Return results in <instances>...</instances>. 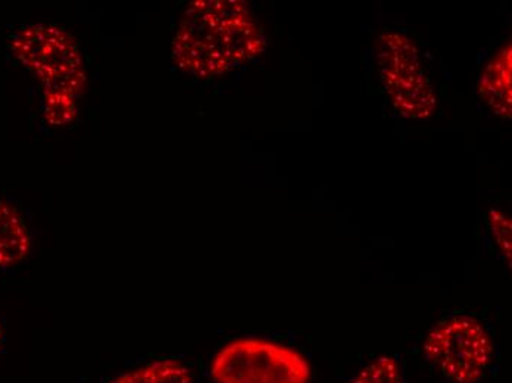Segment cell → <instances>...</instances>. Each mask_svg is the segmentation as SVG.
<instances>
[{
  "instance_id": "cell-1",
  "label": "cell",
  "mask_w": 512,
  "mask_h": 383,
  "mask_svg": "<svg viewBox=\"0 0 512 383\" xmlns=\"http://www.w3.org/2000/svg\"><path fill=\"white\" fill-rule=\"evenodd\" d=\"M265 42L248 3L196 0L181 15L171 58L189 76L212 79L261 55Z\"/></svg>"
},
{
  "instance_id": "cell-2",
  "label": "cell",
  "mask_w": 512,
  "mask_h": 383,
  "mask_svg": "<svg viewBox=\"0 0 512 383\" xmlns=\"http://www.w3.org/2000/svg\"><path fill=\"white\" fill-rule=\"evenodd\" d=\"M12 58L42 83L46 92L81 98L86 68L80 46L70 31L53 24H26L8 37Z\"/></svg>"
},
{
  "instance_id": "cell-3",
  "label": "cell",
  "mask_w": 512,
  "mask_h": 383,
  "mask_svg": "<svg viewBox=\"0 0 512 383\" xmlns=\"http://www.w3.org/2000/svg\"><path fill=\"white\" fill-rule=\"evenodd\" d=\"M427 363L454 383H479L495 361V344L486 326L467 314L446 317L427 333Z\"/></svg>"
},
{
  "instance_id": "cell-4",
  "label": "cell",
  "mask_w": 512,
  "mask_h": 383,
  "mask_svg": "<svg viewBox=\"0 0 512 383\" xmlns=\"http://www.w3.org/2000/svg\"><path fill=\"white\" fill-rule=\"evenodd\" d=\"M376 67L390 104L401 117L427 120L435 114L436 92L410 37L383 31L376 42Z\"/></svg>"
},
{
  "instance_id": "cell-5",
  "label": "cell",
  "mask_w": 512,
  "mask_h": 383,
  "mask_svg": "<svg viewBox=\"0 0 512 383\" xmlns=\"http://www.w3.org/2000/svg\"><path fill=\"white\" fill-rule=\"evenodd\" d=\"M215 383H309L311 364L295 348L264 338H240L218 351L209 369Z\"/></svg>"
},
{
  "instance_id": "cell-6",
  "label": "cell",
  "mask_w": 512,
  "mask_h": 383,
  "mask_svg": "<svg viewBox=\"0 0 512 383\" xmlns=\"http://www.w3.org/2000/svg\"><path fill=\"white\" fill-rule=\"evenodd\" d=\"M512 46H502L487 61L479 79L480 98L487 107L502 120H510L512 115Z\"/></svg>"
},
{
  "instance_id": "cell-7",
  "label": "cell",
  "mask_w": 512,
  "mask_h": 383,
  "mask_svg": "<svg viewBox=\"0 0 512 383\" xmlns=\"http://www.w3.org/2000/svg\"><path fill=\"white\" fill-rule=\"evenodd\" d=\"M31 247L33 238L23 211L12 202L0 198V272L24 263Z\"/></svg>"
},
{
  "instance_id": "cell-8",
  "label": "cell",
  "mask_w": 512,
  "mask_h": 383,
  "mask_svg": "<svg viewBox=\"0 0 512 383\" xmlns=\"http://www.w3.org/2000/svg\"><path fill=\"white\" fill-rule=\"evenodd\" d=\"M109 383H193V376L183 361L164 358L124 373Z\"/></svg>"
},
{
  "instance_id": "cell-9",
  "label": "cell",
  "mask_w": 512,
  "mask_h": 383,
  "mask_svg": "<svg viewBox=\"0 0 512 383\" xmlns=\"http://www.w3.org/2000/svg\"><path fill=\"white\" fill-rule=\"evenodd\" d=\"M349 383H407V379L398 358L383 356L359 370Z\"/></svg>"
},
{
  "instance_id": "cell-10",
  "label": "cell",
  "mask_w": 512,
  "mask_h": 383,
  "mask_svg": "<svg viewBox=\"0 0 512 383\" xmlns=\"http://www.w3.org/2000/svg\"><path fill=\"white\" fill-rule=\"evenodd\" d=\"M42 112L46 123L52 127L67 126L77 117V99L58 92L42 93Z\"/></svg>"
},
{
  "instance_id": "cell-11",
  "label": "cell",
  "mask_w": 512,
  "mask_h": 383,
  "mask_svg": "<svg viewBox=\"0 0 512 383\" xmlns=\"http://www.w3.org/2000/svg\"><path fill=\"white\" fill-rule=\"evenodd\" d=\"M489 223L496 247L511 266V220L502 211L492 210L489 213Z\"/></svg>"
},
{
  "instance_id": "cell-12",
  "label": "cell",
  "mask_w": 512,
  "mask_h": 383,
  "mask_svg": "<svg viewBox=\"0 0 512 383\" xmlns=\"http://www.w3.org/2000/svg\"><path fill=\"white\" fill-rule=\"evenodd\" d=\"M5 344V325H3V320L0 319V348Z\"/></svg>"
}]
</instances>
